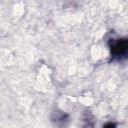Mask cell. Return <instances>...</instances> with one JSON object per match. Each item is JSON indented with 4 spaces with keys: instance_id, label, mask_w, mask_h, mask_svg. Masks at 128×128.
<instances>
[{
    "instance_id": "cell-1",
    "label": "cell",
    "mask_w": 128,
    "mask_h": 128,
    "mask_svg": "<svg viewBox=\"0 0 128 128\" xmlns=\"http://www.w3.org/2000/svg\"><path fill=\"white\" fill-rule=\"evenodd\" d=\"M109 50L112 60L121 61L126 58L128 53V42L126 38L111 39L109 43Z\"/></svg>"
},
{
    "instance_id": "cell-2",
    "label": "cell",
    "mask_w": 128,
    "mask_h": 128,
    "mask_svg": "<svg viewBox=\"0 0 128 128\" xmlns=\"http://www.w3.org/2000/svg\"><path fill=\"white\" fill-rule=\"evenodd\" d=\"M102 128H117V124L113 121H109V122H106Z\"/></svg>"
}]
</instances>
